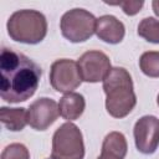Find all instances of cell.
I'll return each mask as SVG.
<instances>
[{
	"label": "cell",
	"instance_id": "277c9868",
	"mask_svg": "<svg viewBox=\"0 0 159 159\" xmlns=\"http://www.w3.org/2000/svg\"><path fill=\"white\" fill-rule=\"evenodd\" d=\"M84 143L80 128L71 123H63L52 137L51 159H83Z\"/></svg>",
	"mask_w": 159,
	"mask_h": 159
},
{
	"label": "cell",
	"instance_id": "d6986e66",
	"mask_svg": "<svg viewBox=\"0 0 159 159\" xmlns=\"http://www.w3.org/2000/svg\"><path fill=\"white\" fill-rule=\"evenodd\" d=\"M157 103H158V106H159V94H158V97H157Z\"/></svg>",
	"mask_w": 159,
	"mask_h": 159
},
{
	"label": "cell",
	"instance_id": "6da1fadb",
	"mask_svg": "<svg viewBox=\"0 0 159 159\" xmlns=\"http://www.w3.org/2000/svg\"><path fill=\"white\" fill-rule=\"evenodd\" d=\"M0 73L1 98L9 103H20L35 94L42 71L30 57L4 47L0 55Z\"/></svg>",
	"mask_w": 159,
	"mask_h": 159
},
{
	"label": "cell",
	"instance_id": "5bb4252c",
	"mask_svg": "<svg viewBox=\"0 0 159 159\" xmlns=\"http://www.w3.org/2000/svg\"><path fill=\"white\" fill-rule=\"evenodd\" d=\"M138 35L152 43H159V20L144 17L138 25Z\"/></svg>",
	"mask_w": 159,
	"mask_h": 159
},
{
	"label": "cell",
	"instance_id": "ac0fdd59",
	"mask_svg": "<svg viewBox=\"0 0 159 159\" xmlns=\"http://www.w3.org/2000/svg\"><path fill=\"white\" fill-rule=\"evenodd\" d=\"M152 7H153V11L157 16H159V0H153L152 1Z\"/></svg>",
	"mask_w": 159,
	"mask_h": 159
},
{
	"label": "cell",
	"instance_id": "e0dca14e",
	"mask_svg": "<svg viewBox=\"0 0 159 159\" xmlns=\"http://www.w3.org/2000/svg\"><path fill=\"white\" fill-rule=\"evenodd\" d=\"M97 159H124V157L120 155V154H118V153H114V152H112L109 149L102 148L101 155Z\"/></svg>",
	"mask_w": 159,
	"mask_h": 159
},
{
	"label": "cell",
	"instance_id": "30bf717a",
	"mask_svg": "<svg viewBox=\"0 0 159 159\" xmlns=\"http://www.w3.org/2000/svg\"><path fill=\"white\" fill-rule=\"evenodd\" d=\"M97 37L107 43L116 45L119 43L125 35V27L120 20H118L113 15H103L99 16L96 21V31Z\"/></svg>",
	"mask_w": 159,
	"mask_h": 159
},
{
	"label": "cell",
	"instance_id": "9c48e42d",
	"mask_svg": "<svg viewBox=\"0 0 159 159\" xmlns=\"http://www.w3.org/2000/svg\"><path fill=\"white\" fill-rule=\"evenodd\" d=\"M60 116L58 104L47 97H41L32 102L27 109V123L36 130H46Z\"/></svg>",
	"mask_w": 159,
	"mask_h": 159
},
{
	"label": "cell",
	"instance_id": "5b68a950",
	"mask_svg": "<svg viewBox=\"0 0 159 159\" xmlns=\"http://www.w3.org/2000/svg\"><path fill=\"white\" fill-rule=\"evenodd\" d=\"M96 21L93 14L84 9H72L65 12L60 21L61 34L70 42H84L96 31Z\"/></svg>",
	"mask_w": 159,
	"mask_h": 159
},
{
	"label": "cell",
	"instance_id": "8fae6325",
	"mask_svg": "<svg viewBox=\"0 0 159 159\" xmlns=\"http://www.w3.org/2000/svg\"><path fill=\"white\" fill-rule=\"evenodd\" d=\"M84 108H86L84 97L77 92L66 93L60 99V103H58L60 116L68 122L78 119L84 112Z\"/></svg>",
	"mask_w": 159,
	"mask_h": 159
},
{
	"label": "cell",
	"instance_id": "2e32d148",
	"mask_svg": "<svg viewBox=\"0 0 159 159\" xmlns=\"http://www.w3.org/2000/svg\"><path fill=\"white\" fill-rule=\"evenodd\" d=\"M106 4H109V5H117V6H120L122 10L124 11L125 15H129V16H133V15H137L140 9L143 7L144 5V1L140 0V1H119V2H106Z\"/></svg>",
	"mask_w": 159,
	"mask_h": 159
},
{
	"label": "cell",
	"instance_id": "7a4b0ae2",
	"mask_svg": "<svg viewBox=\"0 0 159 159\" xmlns=\"http://www.w3.org/2000/svg\"><path fill=\"white\" fill-rule=\"evenodd\" d=\"M106 93V109L113 118L127 117L137 104L133 81L123 67H112L103 80Z\"/></svg>",
	"mask_w": 159,
	"mask_h": 159
},
{
	"label": "cell",
	"instance_id": "8992f818",
	"mask_svg": "<svg viewBox=\"0 0 159 159\" xmlns=\"http://www.w3.org/2000/svg\"><path fill=\"white\" fill-rule=\"evenodd\" d=\"M50 83L55 91L61 93H71L80 87L82 78L77 62L70 58L56 60L51 65Z\"/></svg>",
	"mask_w": 159,
	"mask_h": 159
},
{
	"label": "cell",
	"instance_id": "4fadbf2b",
	"mask_svg": "<svg viewBox=\"0 0 159 159\" xmlns=\"http://www.w3.org/2000/svg\"><path fill=\"white\" fill-rule=\"evenodd\" d=\"M142 72L152 78L159 77V51H147L139 58Z\"/></svg>",
	"mask_w": 159,
	"mask_h": 159
},
{
	"label": "cell",
	"instance_id": "9a60e30c",
	"mask_svg": "<svg viewBox=\"0 0 159 159\" xmlns=\"http://www.w3.org/2000/svg\"><path fill=\"white\" fill-rule=\"evenodd\" d=\"M1 159H30V153L24 144L11 143L2 150Z\"/></svg>",
	"mask_w": 159,
	"mask_h": 159
},
{
	"label": "cell",
	"instance_id": "ba28073f",
	"mask_svg": "<svg viewBox=\"0 0 159 159\" xmlns=\"http://www.w3.org/2000/svg\"><path fill=\"white\" fill-rule=\"evenodd\" d=\"M137 149L142 154L155 153L159 145V118L155 116L140 117L133 128Z\"/></svg>",
	"mask_w": 159,
	"mask_h": 159
},
{
	"label": "cell",
	"instance_id": "3957f363",
	"mask_svg": "<svg viewBox=\"0 0 159 159\" xmlns=\"http://www.w3.org/2000/svg\"><path fill=\"white\" fill-rule=\"evenodd\" d=\"M7 34L11 40L27 45L40 43L47 34V20L37 10L15 11L6 24Z\"/></svg>",
	"mask_w": 159,
	"mask_h": 159
},
{
	"label": "cell",
	"instance_id": "ffe728a7",
	"mask_svg": "<svg viewBox=\"0 0 159 159\" xmlns=\"http://www.w3.org/2000/svg\"><path fill=\"white\" fill-rule=\"evenodd\" d=\"M47 159H51V158H47Z\"/></svg>",
	"mask_w": 159,
	"mask_h": 159
},
{
	"label": "cell",
	"instance_id": "7c38bea8",
	"mask_svg": "<svg viewBox=\"0 0 159 159\" xmlns=\"http://www.w3.org/2000/svg\"><path fill=\"white\" fill-rule=\"evenodd\" d=\"M0 120L11 132H19L25 128L27 123V111L22 107L20 108H0Z\"/></svg>",
	"mask_w": 159,
	"mask_h": 159
},
{
	"label": "cell",
	"instance_id": "52a82bcc",
	"mask_svg": "<svg viewBox=\"0 0 159 159\" xmlns=\"http://www.w3.org/2000/svg\"><path fill=\"white\" fill-rule=\"evenodd\" d=\"M80 75L82 81L89 83H97L107 77L111 71L109 57L98 50H91L84 52L77 61Z\"/></svg>",
	"mask_w": 159,
	"mask_h": 159
}]
</instances>
